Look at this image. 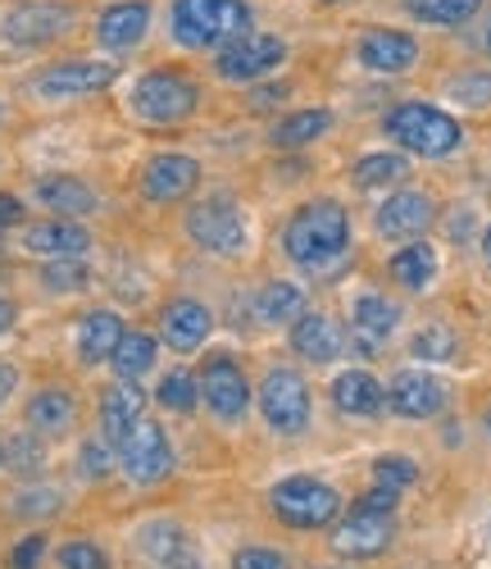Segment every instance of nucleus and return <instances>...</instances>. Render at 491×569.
<instances>
[{"label": "nucleus", "instance_id": "obj_1", "mask_svg": "<svg viewBox=\"0 0 491 569\" xmlns=\"http://www.w3.org/2000/svg\"><path fill=\"white\" fill-rule=\"evenodd\" d=\"M282 251L287 260L305 269V273H323L332 269L341 256L351 251V214L332 197H314L305 201L282 228Z\"/></svg>", "mask_w": 491, "mask_h": 569}, {"label": "nucleus", "instance_id": "obj_2", "mask_svg": "<svg viewBox=\"0 0 491 569\" xmlns=\"http://www.w3.org/2000/svg\"><path fill=\"white\" fill-rule=\"evenodd\" d=\"M169 32L182 51H223L228 41L251 32L246 0H173Z\"/></svg>", "mask_w": 491, "mask_h": 569}, {"label": "nucleus", "instance_id": "obj_3", "mask_svg": "<svg viewBox=\"0 0 491 569\" xmlns=\"http://www.w3.org/2000/svg\"><path fill=\"white\" fill-rule=\"evenodd\" d=\"M382 132L397 141L405 156H423V160H447L464 147L460 119L447 114L441 106H428V101H401L397 110H387Z\"/></svg>", "mask_w": 491, "mask_h": 569}, {"label": "nucleus", "instance_id": "obj_4", "mask_svg": "<svg viewBox=\"0 0 491 569\" xmlns=\"http://www.w3.org/2000/svg\"><path fill=\"white\" fill-rule=\"evenodd\" d=\"M132 114L141 123H156V128H173L187 123L196 110H201V82L182 69H151L132 82V97H128Z\"/></svg>", "mask_w": 491, "mask_h": 569}, {"label": "nucleus", "instance_id": "obj_5", "mask_svg": "<svg viewBox=\"0 0 491 569\" xmlns=\"http://www.w3.org/2000/svg\"><path fill=\"white\" fill-rule=\"evenodd\" d=\"M187 237L196 247H201L206 256H219V260H237L251 251V219H246V210L228 197V192H214L206 201H196L182 219Z\"/></svg>", "mask_w": 491, "mask_h": 569}, {"label": "nucleus", "instance_id": "obj_6", "mask_svg": "<svg viewBox=\"0 0 491 569\" xmlns=\"http://www.w3.org/2000/svg\"><path fill=\"white\" fill-rule=\"evenodd\" d=\"M269 510L278 515V525L297 533H314V529H328L341 515V492L314 479V473H291V479H278L269 488Z\"/></svg>", "mask_w": 491, "mask_h": 569}, {"label": "nucleus", "instance_id": "obj_7", "mask_svg": "<svg viewBox=\"0 0 491 569\" xmlns=\"http://www.w3.org/2000/svg\"><path fill=\"white\" fill-rule=\"evenodd\" d=\"M255 401H260L264 423L278 438H301L310 429V388H305V378L297 369H287V365L269 369Z\"/></svg>", "mask_w": 491, "mask_h": 569}, {"label": "nucleus", "instance_id": "obj_8", "mask_svg": "<svg viewBox=\"0 0 491 569\" xmlns=\"http://www.w3.org/2000/svg\"><path fill=\"white\" fill-rule=\"evenodd\" d=\"M114 456H119L123 479L137 488H156L173 473V442L164 433V423H156V419H141Z\"/></svg>", "mask_w": 491, "mask_h": 569}, {"label": "nucleus", "instance_id": "obj_9", "mask_svg": "<svg viewBox=\"0 0 491 569\" xmlns=\"http://www.w3.org/2000/svg\"><path fill=\"white\" fill-rule=\"evenodd\" d=\"M114 82H119L114 60H60L32 78V97L37 101H82V97H101Z\"/></svg>", "mask_w": 491, "mask_h": 569}, {"label": "nucleus", "instance_id": "obj_10", "mask_svg": "<svg viewBox=\"0 0 491 569\" xmlns=\"http://www.w3.org/2000/svg\"><path fill=\"white\" fill-rule=\"evenodd\" d=\"M196 388H201V401L219 423H241L246 410H251V378L223 351L206 360V369L196 373Z\"/></svg>", "mask_w": 491, "mask_h": 569}, {"label": "nucleus", "instance_id": "obj_11", "mask_svg": "<svg viewBox=\"0 0 491 569\" xmlns=\"http://www.w3.org/2000/svg\"><path fill=\"white\" fill-rule=\"evenodd\" d=\"M287 60V41L273 32H241L237 41H228L214 56V73L223 82H260L269 73H278Z\"/></svg>", "mask_w": 491, "mask_h": 569}, {"label": "nucleus", "instance_id": "obj_12", "mask_svg": "<svg viewBox=\"0 0 491 569\" xmlns=\"http://www.w3.org/2000/svg\"><path fill=\"white\" fill-rule=\"evenodd\" d=\"M73 19H78V10L64 6V0H32V6H14L6 14V23H0V37H6L10 46H23V51H32V46L60 41L73 28Z\"/></svg>", "mask_w": 491, "mask_h": 569}, {"label": "nucleus", "instance_id": "obj_13", "mask_svg": "<svg viewBox=\"0 0 491 569\" xmlns=\"http://www.w3.org/2000/svg\"><path fill=\"white\" fill-rule=\"evenodd\" d=\"M201 187V160L182 151H160L141 169V197L151 206H178Z\"/></svg>", "mask_w": 491, "mask_h": 569}, {"label": "nucleus", "instance_id": "obj_14", "mask_svg": "<svg viewBox=\"0 0 491 569\" xmlns=\"http://www.w3.org/2000/svg\"><path fill=\"white\" fill-rule=\"evenodd\" d=\"M391 538H397V515L351 506V515L341 519L337 533H332V551L347 556V560H373L391 547Z\"/></svg>", "mask_w": 491, "mask_h": 569}, {"label": "nucleus", "instance_id": "obj_15", "mask_svg": "<svg viewBox=\"0 0 491 569\" xmlns=\"http://www.w3.org/2000/svg\"><path fill=\"white\" fill-rule=\"evenodd\" d=\"M355 60L369 69V73H382V78H401L419 64V41L401 28H369L360 41H355Z\"/></svg>", "mask_w": 491, "mask_h": 569}, {"label": "nucleus", "instance_id": "obj_16", "mask_svg": "<svg viewBox=\"0 0 491 569\" xmlns=\"http://www.w3.org/2000/svg\"><path fill=\"white\" fill-rule=\"evenodd\" d=\"M387 410L401 419H432L447 410V383L428 369H401L387 383Z\"/></svg>", "mask_w": 491, "mask_h": 569}, {"label": "nucleus", "instance_id": "obj_17", "mask_svg": "<svg viewBox=\"0 0 491 569\" xmlns=\"http://www.w3.org/2000/svg\"><path fill=\"white\" fill-rule=\"evenodd\" d=\"M437 219V206L428 192H391L382 197V206L373 210V228L378 237H387V242H410V237H423Z\"/></svg>", "mask_w": 491, "mask_h": 569}, {"label": "nucleus", "instance_id": "obj_18", "mask_svg": "<svg viewBox=\"0 0 491 569\" xmlns=\"http://www.w3.org/2000/svg\"><path fill=\"white\" fill-rule=\"evenodd\" d=\"M19 247L37 260H82L91 251V232L78 219H37L23 223Z\"/></svg>", "mask_w": 491, "mask_h": 569}, {"label": "nucleus", "instance_id": "obj_19", "mask_svg": "<svg viewBox=\"0 0 491 569\" xmlns=\"http://www.w3.org/2000/svg\"><path fill=\"white\" fill-rule=\"evenodd\" d=\"M214 333V310L196 297H173L164 310H160V338L169 351H201Z\"/></svg>", "mask_w": 491, "mask_h": 569}, {"label": "nucleus", "instance_id": "obj_20", "mask_svg": "<svg viewBox=\"0 0 491 569\" xmlns=\"http://www.w3.org/2000/svg\"><path fill=\"white\" fill-rule=\"evenodd\" d=\"M397 323H401V310L382 292H360L351 301V347L360 356H382V347L397 333Z\"/></svg>", "mask_w": 491, "mask_h": 569}, {"label": "nucleus", "instance_id": "obj_21", "mask_svg": "<svg viewBox=\"0 0 491 569\" xmlns=\"http://www.w3.org/2000/svg\"><path fill=\"white\" fill-rule=\"evenodd\" d=\"M146 388H137V383H110L106 392H101V406H96V419H101V438L119 451L123 447V438L137 429V423L146 419Z\"/></svg>", "mask_w": 491, "mask_h": 569}, {"label": "nucleus", "instance_id": "obj_22", "mask_svg": "<svg viewBox=\"0 0 491 569\" xmlns=\"http://www.w3.org/2000/svg\"><path fill=\"white\" fill-rule=\"evenodd\" d=\"M32 201L51 210V219H82L101 210V197L96 187L73 178V173H51V178H37L32 182Z\"/></svg>", "mask_w": 491, "mask_h": 569}, {"label": "nucleus", "instance_id": "obj_23", "mask_svg": "<svg viewBox=\"0 0 491 569\" xmlns=\"http://www.w3.org/2000/svg\"><path fill=\"white\" fill-rule=\"evenodd\" d=\"M146 32H151V6L146 0H114L96 19V41L106 51H132V46L146 41Z\"/></svg>", "mask_w": 491, "mask_h": 569}, {"label": "nucleus", "instance_id": "obj_24", "mask_svg": "<svg viewBox=\"0 0 491 569\" xmlns=\"http://www.w3.org/2000/svg\"><path fill=\"white\" fill-rule=\"evenodd\" d=\"M23 419H28V433H37L41 442L69 438L78 423V397L69 388H41V392H32Z\"/></svg>", "mask_w": 491, "mask_h": 569}, {"label": "nucleus", "instance_id": "obj_25", "mask_svg": "<svg viewBox=\"0 0 491 569\" xmlns=\"http://www.w3.org/2000/svg\"><path fill=\"white\" fill-rule=\"evenodd\" d=\"M291 351L310 365H332L341 351H347V338H341V328L328 315L305 310L297 323H291Z\"/></svg>", "mask_w": 491, "mask_h": 569}, {"label": "nucleus", "instance_id": "obj_26", "mask_svg": "<svg viewBox=\"0 0 491 569\" xmlns=\"http://www.w3.org/2000/svg\"><path fill=\"white\" fill-rule=\"evenodd\" d=\"M123 319L114 315V310H91V315H82V323H78V333H73V351H78V360L82 365H110V356L119 351V342H123Z\"/></svg>", "mask_w": 491, "mask_h": 569}, {"label": "nucleus", "instance_id": "obj_27", "mask_svg": "<svg viewBox=\"0 0 491 569\" xmlns=\"http://www.w3.org/2000/svg\"><path fill=\"white\" fill-rule=\"evenodd\" d=\"M332 406L341 415H355V419H369L387 406V388L378 383V378L369 369H341L332 378Z\"/></svg>", "mask_w": 491, "mask_h": 569}, {"label": "nucleus", "instance_id": "obj_28", "mask_svg": "<svg viewBox=\"0 0 491 569\" xmlns=\"http://www.w3.org/2000/svg\"><path fill=\"white\" fill-rule=\"evenodd\" d=\"M332 132V110L328 106H310V110H297V114H287L273 123V147L278 151H301V147H314V141Z\"/></svg>", "mask_w": 491, "mask_h": 569}, {"label": "nucleus", "instance_id": "obj_29", "mask_svg": "<svg viewBox=\"0 0 491 569\" xmlns=\"http://www.w3.org/2000/svg\"><path fill=\"white\" fill-rule=\"evenodd\" d=\"M437 251H432V242H405L397 256L387 260V273L401 282L405 292H428L432 288V278H437Z\"/></svg>", "mask_w": 491, "mask_h": 569}, {"label": "nucleus", "instance_id": "obj_30", "mask_svg": "<svg viewBox=\"0 0 491 569\" xmlns=\"http://www.w3.org/2000/svg\"><path fill=\"white\" fill-rule=\"evenodd\" d=\"M355 187H364V192H387V187H401L405 173H410V160L401 151H369L355 160Z\"/></svg>", "mask_w": 491, "mask_h": 569}, {"label": "nucleus", "instance_id": "obj_31", "mask_svg": "<svg viewBox=\"0 0 491 569\" xmlns=\"http://www.w3.org/2000/svg\"><path fill=\"white\" fill-rule=\"evenodd\" d=\"M156 360H160V342L151 333H123L119 351L110 356V369L123 378V383H137L141 373L156 369Z\"/></svg>", "mask_w": 491, "mask_h": 569}, {"label": "nucleus", "instance_id": "obj_32", "mask_svg": "<svg viewBox=\"0 0 491 569\" xmlns=\"http://www.w3.org/2000/svg\"><path fill=\"white\" fill-rule=\"evenodd\" d=\"M255 315L264 323H297L305 315V292L297 288V282H269V288H260L255 297Z\"/></svg>", "mask_w": 491, "mask_h": 569}, {"label": "nucleus", "instance_id": "obj_33", "mask_svg": "<svg viewBox=\"0 0 491 569\" xmlns=\"http://www.w3.org/2000/svg\"><path fill=\"white\" fill-rule=\"evenodd\" d=\"M482 10V0H405V14L428 28H464Z\"/></svg>", "mask_w": 491, "mask_h": 569}, {"label": "nucleus", "instance_id": "obj_34", "mask_svg": "<svg viewBox=\"0 0 491 569\" xmlns=\"http://www.w3.org/2000/svg\"><path fill=\"white\" fill-rule=\"evenodd\" d=\"M137 547H141L146 560L164 565L178 551H187V533H182V525H173V519H146V525L137 529Z\"/></svg>", "mask_w": 491, "mask_h": 569}, {"label": "nucleus", "instance_id": "obj_35", "mask_svg": "<svg viewBox=\"0 0 491 569\" xmlns=\"http://www.w3.org/2000/svg\"><path fill=\"white\" fill-rule=\"evenodd\" d=\"M156 401L173 415H191L201 406V388H196V373L191 369H169L160 383H156Z\"/></svg>", "mask_w": 491, "mask_h": 569}, {"label": "nucleus", "instance_id": "obj_36", "mask_svg": "<svg viewBox=\"0 0 491 569\" xmlns=\"http://www.w3.org/2000/svg\"><path fill=\"white\" fill-rule=\"evenodd\" d=\"M41 288L46 292H56V297H69V292H82L87 282H91V269L82 260H46L41 264Z\"/></svg>", "mask_w": 491, "mask_h": 569}, {"label": "nucleus", "instance_id": "obj_37", "mask_svg": "<svg viewBox=\"0 0 491 569\" xmlns=\"http://www.w3.org/2000/svg\"><path fill=\"white\" fill-rule=\"evenodd\" d=\"M410 351H414L419 365H441V360H451L460 351V342H455V333L447 323H428V328H419V333H414Z\"/></svg>", "mask_w": 491, "mask_h": 569}, {"label": "nucleus", "instance_id": "obj_38", "mask_svg": "<svg viewBox=\"0 0 491 569\" xmlns=\"http://www.w3.org/2000/svg\"><path fill=\"white\" fill-rule=\"evenodd\" d=\"M114 465H119V456H114V447H110L106 438H87V442L78 447V473H82L87 483L110 479Z\"/></svg>", "mask_w": 491, "mask_h": 569}, {"label": "nucleus", "instance_id": "obj_39", "mask_svg": "<svg viewBox=\"0 0 491 569\" xmlns=\"http://www.w3.org/2000/svg\"><path fill=\"white\" fill-rule=\"evenodd\" d=\"M414 479H419V465H414L410 456H397V451H391V456H378V460H373V483H378V488L405 492Z\"/></svg>", "mask_w": 491, "mask_h": 569}, {"label": "nucleus", "instance_id": "obj_40", "mask_svg": "<svg viewBox=\"0 0 491 569\" xmlns=\"http://www.w3.org/2000/svg\"><path fill=\"white\" fill-rule=\"evenodd\" d=\"M60 569H114L110 551L101 542H91V538H73L60 547Z\"/></svg>", "mask_w": 491, "mask_h": 569}, {"label": "nucleus", "instance_id": "obj_41", "mask_svg": "<svg viewBox=\"0 0 491 569\" xmlns=\"http://www.w3.org/2000/svg\"><path fill=\"white\" fill-rule=\"evenodd\" d=\"M6 465H10V469H19V473H37V469L46 465V442H41L37 433L14 438V442L6 447Z\"/></svg>", "mask_w": 491, "mask_h": 569}, {"label": "nucleus", "instance_id": "obj_42", "mask_svg": "<svg viewBox=\"0 0 491 569\" xmlns=\"http://www.w3.org/2000/svg\"><path fill=\"white\" fill-rule=\"evenodd\" d=\"M447 91L460 106H491V73H460V78H451Z\"/></svg>", "mask_w": 491, "mask_h": 569}, {"label": "nucleus", "instance_id": "obj_43", "mask_svg": "<svg viewBox=\"0 0 491 569\" xmlns=\"http://www.w3.org/2000/svg\"><path fill=\"white\" fill-rule=\"evenodd\" d=\"M232 569H291V560L278 547H241L232 556Z\"/></svg>", "mask_w": 491, "mask_h": 569}, {"label": "nucleus", "instance_id": "obj_44", "mask_svg": "<svg viewBox=\"0 0 491 569\" xmlns=\"http://www.w3.org/2000/svg\"><path fill=\"white\" fill-rule=\"evenodd\" d=\"M41 556H46V533H23L10 547V569H37Z\"/></svg>", "mask_w": 491, "mask_h": 569}, {"label": "nucleus", "instance_id": "obj_45", "mask_svg": "<svg viewBox=\"0 0 491 569\" xmlns=\"http://www.w3.org/2000/svg\"><path fill=\"white\" fill-rule=\"evenodd\" d=\"M56 510H60V492H51V488L19 492V501H14V515H56Z\"/></svg>", "mask_w": 491, "mask_h": 569}, {"label": "nucleus", "instance_id": "obj_46", "mask_svg": "<svg viewBox=\"0 0 491 569\" xmlns=\"http://www.w3.org/2000/svg\"><path fill=\"white\" fill-rule=\"evenodd\" d=\"M360 510H378V515H397V506H401V492H391V488H369L360 501H355Z\"/></svg>", "mask_w": 491, "mask_h": 569}, {"label": "nucleus", "instance_id": "obj_47", "mask_svg": "<svg viewBox=\"0 0 491 569\" xmlns=\"http://www.w3.org/2000/svg\"><path fill=\"white\" fill-rule=\"evenodd\" d=\"M14 392H19V369L10 360H0V410L14 401Z\"/></svg>", "mask_w": 491, "mask_h": 569}, {"label": "nucleus", "instance_id": "obj_48", "mask_svg": "<svg viewBox=\"0 0 491 569\" xmlns=\"http://www.w3.org/2000/svg\"><path fill=\"white\" fill-rule=\"evenodd\" d=\"M19 223H23V201L0 192V228H19Z\"/></svg>", "mask_w": 491, "mask_h": 569}, {"label": "nucleus", "instance_id": "obj_49", "mask_svg": "<svg viewBox=\"0 0 491 569\" xmlns=\"http://www.w3.org/2000/svg\"><path fill=\"white\" fill-rule=\"evenodd\" d=\"M160 569H206V565H201V556H196V551L187 547V551H178L173 560H164Z\"/></svg>", "mask_w": 491, "mask_h": 569}, {"label": "nucleus", "instance_id": "obj_50", "mask_svg": "<svg viewBox=\"0 0 491 569\" xmlns=\"http://www.w3.org/2000/svg\"><path fill=\"white\" fill-rule=\"evenodd\" d=\"M14 319H19L14 301H10V297H0V338H6V333H10V328H14Z\"/></svg>", "mask_w": 491, "mask_h": 569}, {"label": "nucleus", "instance_id": "obj_51", "mask_svg": "<svg viewBox=\"0 0 491 569\" xmlns=\"http://www.w3.org/2000/svg\"><path fill=\"white\" fill-rule=\"evenodd\" d=\"M478 247H482V260H487V264H491V223H487V228H482V242H478Z\"/></svg>", "mask_w": 491, "mask_h": 569}, {"label": "nucleus", "instance_id": "obj_52", "mask_svg": "<svg viewBox=\"0 0 491 569\" xmlns=\"http://www.w3.org/2000/svg\"><path fill=\"white\" fill-rule=\"evenodd\" d=\"M0 469H6V442H0Z\"/></svg>", "mask_w": 491, "mask_h": 569}, {"label": "nucleus", "instance_id": "obj_53", "mask_svg": "<svg viewBox=\"0 0 491 569\" xmlns=\"http://www.w3.org/2000/svg\"><path fill=\"white\" fill-rule=\"evenodd\" d=\"M487 438H491V410H487Z\"/></svg>", "mask_w": 491, "mask_h": 569}, {"label": "nucleus", "instance_id": "obj_54", "mask_svg": "<svg viewBox=\"0 0 491 569\" xmlns=\"http://www.w3.org/2000/svg\"><path fill=\"white\" fill-rule=\"evenodd\" d=\"M487 51H491V28H487Z\"/></svg>", "mask_w": 491, "mask_h": 569}, {"label": "nucleus", "instance_id": "obj_55", "mask_svg": "<svg viewBox=\"0 0 491 569\" xmlns=\"http://www.w3.org/2000/svg\"><path fill=\"white\" fill-rule=\"evenodd\" d=\"M0 123H6V106H0Z\"/></svg>", "mask_w": 491, "mask_h": 569}, {"label": "nucleus", "instance_id": "obj_56", "mask_svg": "<svg viewBox=\"0 0 491 569\" xmlns=\"http://www.w3.org/2000/svg\"><path fill=\"white\" fill-rule=\"evenodd\" d=\"M323 6H341V0H323Z\"/></svg>", "mask_w": 491, "mask_h": 569}, {"label": "nucleus", "instance_id": "obj_57", "mask_svg": "<svg viewBox=\"0 0 491 569\" xmlns=\"http://www.w3.org/2000/svg\"><path fill=\"white\" fill-rule=\"evenodd\" d=\"M0 260H6V247H0Z\"/></svg>", "mask_w": 491, "mask_h": 569}, {"label": "nucleus", "instance_id": "obj_58", "mask_svg": "<svg viewBox=\"0 0 491 569\" xmlns=\"http://www.w3.org/2000/svg\"><path fill=\"white\" fill-rule=\"evenodd\" d=\"M314 569H328V565H314Z\"/></svg>", "mask_w": 491, "mask_h": 569}]
</instances>
